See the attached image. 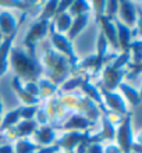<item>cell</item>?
Returning a JSON list of instances; mask_svg holds the SVG:
<instances>
[{
	"instance_id": "cell-1",
	"label": "cell",
	"mask_w": 142,
	"mask_h": 153,
	"mask_svg": "<svg viewBox=\"0 0 142 153\" xmlns=\"http://www.w3.org/2000/svg\"><path fill=\"white\" fill-rule=\"evenodd\" d=\"M10 63H11V68L17 74V78L24 79L27 82H36L43 73L41 61L36 57L28 56L27 52L21 48H11Z\"/></svg>"
},
{
	"instance_id": "cell-2",
	"label": "cell",
	"mask_w": 142,
	"mask_h": 153,
	"mask_svg": "<svg viewBox=\"0 0 142 153\" xmlns=\"http://www.w3.org/2000/svg\"><path fill=\"white\" fill-rule=\"evenodd\" d=\"M45 64L48 67V74L53 79L54 84H61L67 79V76L71 73L68 60L64 56L53 52L49 49L48 45H45Z\"/></svg>"
},
{
	"instance_id": "cell-3",
	"label": "cell",
	"mask_w": 142,
	"mask_h": 153,
	"mask_svg": "<svg viewBox=\"0 0 142 153\" xmlns=\"http://www.w3.org/2000/svg\"><path fill=\"white\" fill-rule=\"evenodd\" d=\"M49 29H50V40L52 43L54 45V48L61 53V56H64L67 60H68V64H70V68L71 70H77V65H78V57L77 54L74 53V46H73V42H70L64 35L61 33H57L54 31V27L53 24L50 22L49 25Z\"/></svg>"
},
{
	"instance_id": "cell-4",
	"label": "cell",
	"mask_w": 142,
	"mask_h": 153,
	"mask_svg": "<svg viewBox=\"0 0 142 153\" xmlns=\"http://www.w3.org/2000/svg\"><path fill=\"white\" fill-rule=\"evenodd\" d=\"M49 25H50V21L45 20H38L35 24L31 25V28L28 29L24 39V46L27 48V54L28 56L36 57V50H35L36 43L46 36V33L49 31Z\"/></svg>"
},
{
	"instance_id": "cell-5",
	"label": "cell",
	"mask_w": 142,
	"mask_h": 153,
	"mask_svg": "<svg viewBox=\"0 0 142 153\" xmlns=\"http://www.w3.org/2000/svg\"><path fill=\"white\" fill-rule=\"evenodd\" d=\"M131 114H127L120 123V127L116 131L114 138L117 139L118 149L121 153H131V148L134 143V134H132V127H131Z\"/></svg>"
},
{
	"instance_id": "cell-6",
	"label": "cell",
	"mask_w": 142,
	"mask_h": 153,
	"mask_svg": "<svg viewBox=\"0 0 142 153\" xmlns=\"http://www.w3.org/2000/svg\"><path fill=\"white\" fill-rule=\"evenodd\" d=\"M89 138V132H80V131H68L67 134L61 135L60 139H57L54 145L59 146V149L63 148L67 152H74V149L77 148L81 142L88 141Z\"/></svg>"
},
{
	"instance_id": "cell-7",
	"label": "cell",
	"mask_w": 142,
	"mask_h": 153,
	"mask_svg": "<svg viewBox=\"0 0 142 153\" xmlns=\"http://www.w3.org/2000/svg\"><path fill=\"white\" fill-rule=\"evenodd\" d=\"M99 93H100L102 99H103V103H105L109 109H112L113 111H116V113H118V114H124V116L130 114L128 113V110H127L126 102H124V99H123L118 93L110 92V91L105 89L103 86H102V89H100V92Z\"/></svg>"
},
{
	"instance_id": "cell-8",
	"label": "cell",
	"mask_w": 142,
	"mask_h": 153,
	"mask_svg": "<svg viewBox=\"0 0 142 153\" xmlns=\"http://www.w3.org/2000/svg\"><path fill=\"white\" fill-rule=\"evenodd\" d=\"M118 13L123 20V24L131 28L138 22V11H137V6L132 1L128 0H121L118 1Z\"/></svg>"
},
{
	"instance_id": "cell-9",
	"label": "cell",
	"mask_w": 142,
	"mask_h": 153,
	"mask_svg": "<svg viewBox=\"0 0 142 153\" xmlns=\"http://www.w3.org/2000/svg\"><path fill=\"white\" fill-rule=\"evenodd\" d=\"M126 74H127V70H124V68L116 70L107 64L105 71H103V85H105L103 88L110 91V92H113L114 89L121 84L123 76L126 75Z\"/></svg>"
},
{
	"instance_id": "cell-10",
	"label": "cell",
	"mask_w": 142,
	"mask_h": 153,
	"mask_svg": "<svg viewBox=\"0 0 142 153\" xmlns=\"http://www.w3.org/2000/svg\"><path fill=\"white\" fill-rule=\"evenodd\" d=\"M17 32H18V28H17L11 35L3 38L1 43H0V76L4 75L6 71L8 70V54L11 52L13 42L16 39Z\"/></svg>"
},
{
	"instance_id": "cell-11",
	"label": "cell",
	"mask_w": 142,
	"mask_h": 153,
	"mask_svg": "<svg viewBox=\"0 0 142 153\" xmlns=\"http://www.w3.org/2000/svg\"><path fill=\"white\" fill-rule=\"evenodd\" d=\"M97 22L102 27V35L107 40V43L113 46V49H118V42H117V31H116V25H114L113 20H109L106 16H102L100 18H97Z\"/></svg>"
},
{
	"instance_id": "cell-12",
	"label": "cell",
	"mask_w": 142,
	"mask_h": 153,
	"mask_svg": "<svg viewBox=\"0 0 142 153\" xmlns=\"http://www.w3.org/2000/svg\"><path fill=\"white\" fill-rule=\"evenodd\" d=\"M94 125V121L89 118L81 116V114H73L68 120L65 121L63 125H57L56 128L59 129H67V131H78V129H86Z\"/></svg>"
},
{
	"instance_id": "cell-13",
	"label": "cell",
	"mask_w": 142,
	"mask_h": 153,
	"mask_svg": "<svg viewBox=\"0 0 142 153\" xmlns=\"http://www.w3.org/2000/svg\"><path fill=\"white\" fill-rule=\"evenodd\" d=\"M36 129H38V123L35 120H22L21 123H17L14 127L8 129V134H10V138L14 137L24 138L33 134Z\"/></svg>"
},
{
	"instance_id": "cell-14",
	"label": "cell",
	"mask_w": 142,
	"mask_h": 153,
	"mask_svg": "<svg viewBox=\"0 0 142 153\" xmlns=\"http://www.w3.org/2000/svg\"><path fill=\"white\" fill-rule=\"evenodd\" d=\"M114 25H116V31H117V42H118V49H121L123 53L126 52H130L128 48H130V43H131V38H132V31L131 28L126 27V25L120 22V20H116L113 21Z\"/></svg>"
},
{
	"instance_id": "cell-15",
	"label": "cell",
	"mask_w": 142,
	"mask_h": 153,
	"mask_svg": "<svg viewBox=\"0 0 142 153\" xmlns=\"http://www.w3.org/2000/svg\"><path fill=\"white\" fill-rule=\"evenodd\" d=\"M114 135H116V129H114V125L112 123L107 116H103V129H102L99 134L94 135V137L88 138V143H100V141L106 139V141H113Z\"/></svg>"
},
{
	"instance_id": "cell-16",
	"label": "cell",
	"mask_w": 142,
	"mask_h": 153,
	"mask_svg": "<svg viewBox=\"0 0 142 153\" xmlns=\"http://www.w3.org/2000/svg\"><path fill=\"white\" fill-rule=\"evenodd\" d=\"M18 28L16 18L11 13L8 11H1L0 13V33L3 35V38L11 35L16 29Z\"/></svg>"
},
{
	"instance_id": "cell-17",
	"label": "cell",
	"mask_w": 142,
	"mask_h": 153,
	"mask_svg": "<svg viewBox=\"0 0 142 153\" xmlns=\"http://www.w3.org/2000/svg\"><path fill=\"white\" fill-rule=\"evenodd\" d=\"M88 21H89V13H88V14H82V16L75 17V18L73 20V22H71V27H70L68 32H67V36L65 38H67L70 42H73V40L78 36V33L81 32L82 29L86 27Z\"/></svg>"
},
{
	"instance_id": "cell-18",
	"label": "cell",
	"mask_w": 142,
	"mask_h": 153,
	"mask_svg": "<svg viewBox=\"0 0 142 153\" xmlns=\"http://www.w3.org/2000/svg\"><path fill=\"white\" fill-rule=\"evenodd\" d=\"M13 88L16 91V93L18 95V97L21 99V102L24 103V106H38L39 103V97H35L32 95H29L28 92H25L24 88H22V85H21V81L14 76V79H13Z\"/></svg>"
},
{
	"instance_id": "cell-19",
	"label": "cell",
	"mask_w": 142,
	"mask_h": 153,
	"mask_svg": "<svg viewBox=\"0 0 142 153\" xmlns=\"http://www.w3.org/2000/svg\"><path fill=\"white\" fill-rule=\"evenodd\" d=\"M80 88L84 91V93H85L86 96L89 97V100L92 99L94 102H96V105H99V107H100V109L105 111L106 109H105V103H103V99H102L100 93H99V89H97L94 84H91L88 79H84Z\"/></svg>"
},
{
	"instance_id": "cell-20",
	"label": "cell",
	"mask_w": 142,
	"mask_h": 153,
	"mask_svg": "<svg viewBox=\"0 0 142 153\" xmlns=\"http://www.w3.org/2000/svg\"><path fill=\"white\" fill-rule=\"evenodd\" d=\"M35 139L39 145H50L54 139H56V132L54 128L50 125H43L39 129L35 131Z\"/></svg>"
},
{
	"instance_id": "cell-21",
	"label": "cell",
	"mask_w": 142,
	"mask_h": 153,
	"mask_svg": "<svg viewBox=\"0 0 142 153\" xmlns=\"http://www.w3.org/2000/svg\"><path fill=\"white\" fill-rule=\"evenodd\" d=\"M71 22H73V17L68 13H63V14H59L54 17V22H52V24L54 27V31L63 35L64 32H68Z\"/></svg>"
},
{
	"instance_id": "cell-22",
	"label": "cell",
	"mask_w": 142,
	"mask_h": 153,
	"mask_svg": "<svg viewBox=\"0 0 142 153\" xmlns=\"http://www.w3.org/2000/svg\"><path fill=\"white\" fill-rule=\"evenodd\" d=\"M91 4L89 1H85V0H73L71 6L68 7V14L71 17H78L82 16V14H88L91 11Z\"/></svg>"
},
{
	"instance_id": "cell-23",
	"label": "cell",
	"mask_w": 142,
	"mask_h": 153,
	"mask_svg": "<svg viewBox=\"0 0 142 153\" xmlns=\"http://www.w3.org/2000/svg\"><path fill=\"white\" fill-rule=\"evenodd\" d=\"M117 88H120V91L123 92V95L127 97V100L130 102L132 106H138L139 103H141V95H139V92L135 88L124 84V82H121Z\"/></svg>"
},
{
	"instance_id": "cell-24",
	"label": "cell",
	"mask_w": 142,
	"mask_h": 153,
	"mask_svg": "<svg viewBox=\"0 0 142 153\" xmlns=\"http://www.w3.org/2000/svg\"><path fill=\"white\" fill-rule=\"evenodd\" d=\"M18 121H20V110L18 109L7 113L4 116V118H1V123H0V132H3L6 129H10L11 127H14Z\"/></svg>"
},
{
	"instance_id": "cell-25",
	"label": "cell",
	"mask_w": 142,
	"mask_h": 153,
	"mask_svg": "<svg viewBox=\"0 0 142 153\" xmlns=\"http://www.w3.org/2000/svg\"><path fill=\"white\" fill-rule=\"evenodd\" d=\"M39 149L36 143H32L28 139H18L14 146V153H35Z\"/></svg>"
},
{
	"instance_id": "cell-26",
	"label": "cell",
	"mask_w": 142,
	"mask_h": 153,
	"mask_svg": "<svg viewBox=\"0 0 142 153\" xmlns=\"http://www.w3.org/2000/svg\"><path fill=\"white\" fill-rule=\"evenodd\" d=\"M128 50H130V52H132V59H134V63H132V65H135V67H141L142 42L139 39L138 40H131Z\"/></svg>"
},
{
	"instance_id": "cell-27",
	"label": "cell",
	"mask_w": 142,
	"mask_h": 153,
	"mask_svg": "<svg viewBox=\"0 0 142 153\" xmlns=\"http://www.w3.org/2000/svg\"><path fill=\"white\" fill-rule=\"evenodd\" d=\"M38 86H39V99H45L48 96H52L53 93L56 92V85H53L48 79H39Z\"/></svg>"
},
{
	"instance_id": "cell-28",
	"label": "cell",
	"mask_w": 142,
	"mask_h": 153,
	"mask_svg": "<svg viewBox=\"0 0 142 153\" xmlns=\"http://www.w3.org/2000/svg\"><path fill=\"white\" fill-rule=\"evenodd\" d=\"M57 0H50V1H46L45 8L42 11L39 20H45V21H50L52 17L56 16V10H57Z\"/></svg>"
},
{
	"instance_id": "cell-29",
	"label": "cell",
	"mask_w": 142,
	"mask_h": 153,
	"mask_svg": "<svg viewBox=\"0 0 142 153\" xmlns=\"http://www.w3.org/2000/svg\"><path fill=\"white\" fill-rule=\"evenodd\" d=\"M130 57H131L130 52H126V53H123V54H120V56H116L114 61L110 63L109 65L116 70H121V68H124V65L130 64Z\"/></svg>"
},
{
	"instance_id": "cell-30",
	"label": "cell",
	"mask_w": 142,
	"mask_h": 153,
	"mask_svg": "<svg viewBox=\"0 0 142 153\" xmlns=\"http://www.w3.org/2000/svg\"><path fill=\"white\" fill-rule=\"evenodd\" d=\"M18 110H20V118L33 120V117L36 116L39 107L38 106H21V107H18Z\"/></svg>"
},
{
	"instance_id": "cell-31",
	"label": "cell",
	"mask_w": 142,
	"mask_h": 153,
	"mask_svg": "<svg viewBox=\"0 0 142 153\" xmlns=\"http://www.w3.org/2000/svg\"><path fill=\"white\" fill-rule=\"evenodd\" d=\"M118 11V1L112 0V1H106V7H105V16L109 20H113L116 17V13Z\"/></svg>"
},
{
	"instance_id": "cell-32",
	"label": "cell",
	"mask_w": 142,
	"mask_h": 153,
	"mask_svg": "<svg viewBox=\"0 0 142 153\" xmlns=\"http://www.w3.org/2000/svg\"><path fill=\"white\" fill-rule=\"evenodd\" d=\"M82 81H84L82 76H75V78H73V79L67 81V82L63 85V89H64L65 92H68V91H73L74 88H80L81 84H82Z\"/></svg>"
},
{
	"instance_id": "cell-33",
	"label": "cell",
	"mask_w": 142,
	"mask_h": 153,
	"mask_svg": "<svg viewBox=\"0 0 142 153\" xmlns=\"http://www.w3.org/2000/svg\"><path fill=\"white\" fill-rule=\"evenodd\" d=\"M25 92H28L29 95H32L35 97H39V86L38 82H25V85L22 86Z\"/></svg>"
},
{
	"instance_id": "cell-34",
	"label": "cell",
	"mask_w": 142,
	"mask_h": 153,
	"mask_svg": "<svg viewBox=\"0 0 142 153\" xmlns=\"http://www.w3.org/2000/svg\"><path fill=\"white\" fill-rule=\"evenodd\" d=\"M91 7H94L95 13H96V20H97V18H100L102 16H105L106 1H103V0H99V1H92V6H91Z\"/></svg>"
},
{
	"instance_id": "cell-35",
	"label": "cell",
	"mask_w": 142,
	"mask_h": 153,
	"mask_svg": "<svg viewBox=\"0 0 142 153\" xmlns=\"http://www.w3.org/2000/svg\"><path fill=\"white\" fill-rule=\"evenodd\" d=\"M71 3H73V0H63V1H59V3H57L56 16L63 14V13H67V10H68V7L71 6ZM56 16H54V17H56Z\"/></svg>"
},
{
	"instance_id": "cell-36",
	"label": "cell",
	"mask_w": 142,
	"mask_h": 153,
	"mask_svg": "<svg viewBox=\"0 0 142 153\" xmlns=\"http://www.w3.org/2000/svg\"><path fill=\"white\" fill-rule=\"evenodd\" d=\"M105 148L102 146V143H88L86 145L85 153H103Z\"/></svg>"
},
{
	"instance_id": "cell-37",
	"label": "cell",
	"mask_w": 142,
	"mask_h": 153,
	"mask_svg": "<svg viewBox=\"0 0 142 153\" xmlns=\"http://www.w3.org/2000/svg\"><path fill=\"white\" fill-rule=\"evenodd\" d=\"M36 117H38V124L41 123V124H46L48 123V111H46L45 109H39L38 110V113H36Z\"/></svg>"
},
{
	"instance_id": "cell-38",
	"label": "cell",
	"mask_w": 142,
	"mask_h": 153,
	"mask_svg": "<svg viewBox=\"0 0 142 153\" xmlns=\"http://www.w3.org/2000/svg\"><path fill=\"white\" fill-rule=\"evenodd\" d=\"M57 152H59V146L52 145L48 146V148H39L35 153H57Z\"/></svg>"
},
{
	"instance_id": "cell-39",
	"label": "cell",
	"mask_w": 142,
	"mask_h": 153,
	"mask_svg": "<svg viewBox=\"0 0 142 153\" xmlns=\"http://www.w3.org/2000/svg\"><path fill=\"white\" fill-rule=\"evenodd\" d=\"M0 153H14V146L7 143V145L0 146Z\"/></svg>"
},
{
	"instance_id": "cell-40",
	"label": "cell",
	"mask_w": 142,
	"mask_h": 153,
	"mask_svg": "<svg viewBox=\"0 0 142 153\" xmlns=\"http://www.w3.org/2000/svg\"><path fill=\"white\" fill-rule=\"evenodd\" d=\"M3 113V103H1V99H0V114Z\"/></svg>"
},
{
	"instance_id": "cell-41",
	"label": "cell",
	"mask_w": 142,
	"mask_h": 153,
	"mask_svg": "<svg viewBox=\"0 0 142 153\" xmlns=\"http://www.w3.org/2000/svg\"><path fill=\"white\" fill-rule=\"evenodd\" d=\"M4 137H6V135H1V134H0V143H1V142H3Z\"/></svg>"
},
{
	"instance_id": "cell-42",
	"label": "cell",
	"mask_w": 142,
	"mask_h": 153,
	"mask_svg": "<svg viewBox=\"0 0 142 153\" xmlns=\"http://www.w3.org/2000/svg\"><path fill=\"white\" fill-rule=\"evenodd\" d=\"M1 40H3V35L0 33V43H1Z\"/></svg>"
},
{
	"instance_id": "cell-43",
	"label": "cell",
	"mask_w": 142,
	"mask_h": 153,
	"mask_svg": "<svg viewBox=\"0 0 142 153\" xmlns=\"http://www.w3.org/2000/svg\"><path fill=\"white\" fill-rule=\"evenodd\" d=\"M65 153H75V152H65Z\"/></svg>"
},
{
	"instance_id": "cell-44",
	"label": "cell",
	"mask_w": 142,
	"mask_h": 153,
	"mask_svg": "<svg viewBox=\"0 0 142 153\" xmlns=\"http://www.w3.org/2000/svg\"><path fill=\"white\" fill-rule=\"evenodd\" d=\"M0 123H1V117H0Z\"/></svg>"
}]
</instances>
